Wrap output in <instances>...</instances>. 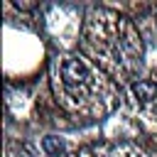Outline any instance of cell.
Here are the masks:
<instances>
[{"mask_svg": "<svg viewBox=\"0 0 157 157\" xmlns=\"http://www.w3.org/2000/svg\"><path fill=\"white\" fill-rule=\"evenodd\" d=\"M91 71H88V66L78 59V56H66L64 61H61V81H64V86L66 88H71V91H78V88H86L88 83H91Z\"/></svg>", "mask_w": 157, "mask_h": 157, "instance_id": "6da1fadb", "label": "cell"}, {"mask_svg": "<svg viewBox=\"0 0 157 157\" xmlns=\"http://www.w3.org/2000/svg\"><path fill=\"white\" fill-rule=\"evenodd\" d=\"M44 147H47L49 152H61V150H64V142H61V140L56 142L54 137H47V140H44Z\"/></svg>", "mask_w": 157, "mask_h": 157, "instance_id": "3957f363", "label": "cell"}, {"mask_svg": "<svg viewBox=\"0 0 157 157\" xmlns=\"http://www.w3.org/2000/svg\"><path fill=\"white\" fill-rule=\"evenodd\" d=\"M132 93H135L140 101H150V98H155V93H157V83H155V81H137V83L132 86Z\"/></svg>", "mask_w": 157, "mask_h": 157, "instance_id": "7a4b0ae2", "label": "cell"}]
</instances>
